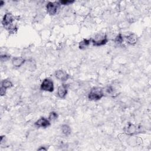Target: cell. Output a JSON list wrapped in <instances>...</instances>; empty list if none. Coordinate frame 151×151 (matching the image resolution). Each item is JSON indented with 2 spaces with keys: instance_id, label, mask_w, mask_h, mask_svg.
<instances>
[{
  "instance_id": "19",
  "label": "cell",
  "mask_w": 151,
  "mask_h": 151,
  "mask_svg": "<svg viewBox=\"0 0 151 151\" xmlns=\"http://www.w3.org/2000/svg\"><path fill=\"white\" fill-rule=\"evenodd\" d=\"M10 58V57L6 54L1 55V60L2 61H6L9 60Z\"/></svg>"
},
{
  "instance_id": "15",
  "label": "cell",
  "mask_w": 151,
  "mask_h": 151,
  "mask_svg": "<svg viewBox=\"0 0 151 151\" xmlns=\"http://www.w3.org/2000/svg\"><path fill=\"white\" fill-rule=\"evenodd\" d=\"M103 91H104V90H103ZM104 92H105V93L108 95H109L110 96H112V97H113L115 95H116V90L112 86H109V87L106 88Z\"/></svg>"
},
{
  "instance_id": "20",
  "label": "cell",
  "mask_w": 151,
  "mask_h": 151,
  "mask_svg": "<svg viewBox=\"0 0 151 151\" xmlns=\"http://www.w3.org/2000/svg\"><path fill=\"white\" fill-rule=\"evenodd\" d=\"M6 90H7V89H6L5 88H4L3 87H1V89H0V94H1V96H3L6 95Z\"/></svg>"
},
{
  "instance_id": "22",
  "label": "cell",
  "mask_w": 151,
  "mask_h": 151,
  "mask_svg": "<svg viewBox=\"0 0 151 151\" xmlns=\"http://www.w3.org/2000/svg\"><path fill=\"white\" fill-rule=\"evenodd\" d=\"M5 4V3L3 1H1V4H0V6L1 7H2V6H3V5Z\"/></svg>"
},
{
  "instance_id": "3",
  "label": "cell",
  "mask_w": 151,
  "mask_h": 151,
  "mask_svg": "<svg viewBox=\"0 0 151 151\" xmlns=\"http://www.w3.org/2000/svg\"><path fill=\"white\" fill-rule=\"evenodd\" d=\"M142 127L140 126L136 125L131 123H128L127 125L124 127L123 131L126 135L132 136L138 133H140L142 132Z\"/></svg>"
},
{
  "instance_id": "9",
  "label": "cell",
  "mask_w": 151,
  "mask_h": 151,
  "mask_svg": "<svg viewBox=\"0 0 151 151\" xmlns=\"http://www.w3.org/2000/svg\"><path fill=\"white\" fill-rule=\"evenodd\" d=\"M68 86V85L63 84L58 87L57 90V95L60 99H65L67 94Z\"/></svg>"
},
{
  "instance_id": "12",
  "label": "cell",
  "mask_w": 151,
  "mask_h": 151,
  "mask_svg": "<svg viewBox=\"0 0 151 151\" xmlns=\"http://www.w3.org/2000/svg\"><path fill=\"white\" fill-rule=\"evenodd\" d=\"M91 43V39H84L81 41L79 44V48L80 50L86 49Z\"/></svg>"
},
{
  "instance_id": "10",
  "label": "cell",
  "mask_w": 151,
  "mask_h": 151,
  "mask_svg": "<svg viewBox=\"0 0 151 151\" xmlns=\"http://www.w3.org/2000/svg\"><path fill=\"white\" fill-rule=\"evenodd\" d=\"M12 64L16 67H20L26 62V60L22 57H15L12 58Z\"/></svg>"
},
{
  "instance_id": "17",
  "label": "cell",
  "mask_w": 151,
  "mask_h": 151,
  "mask_svg": "<svg viewBox=\"0 0 151 151\" xmlns=\"http://www.w3.org/2000/svg\"><path fill=\"white\" fill-rule=\"evenodd\" d=\"M57 118H58L57 113L56 112H51L49 114L48 119L50 120H54L57 119Z\"/></svg>"
},
{
  "instance_id": "7",
  "label": "cell",
  "mask_w": 151,
  "mask_h": 151,
  "mask_svg": "<svg viewBox=\"0 0 151 151\" xmlns=\"http://www.w3.org/2000/svg\"><path fill=\"white\" fill-rule=\"evenodd\" d=\"M55 77L61 82H66L70 78L69 74L63 70H58L55 72Z\"/></svg>"
},
{
  "instance_id": "8",
  "label": "cell",
  "mask_w": 151,
  "mask_h": 151,
  "mask_svg": "<svg viewBox=\"0 0 151 151\" xmlns=\"http://www.w3.org/2000/svg\"><path fill=\"white\" fill-rule=\"evenodd\" d=\"M35 126L37 127H43V128H46L50 126L51 123L50 121L48 119H47L46 118H41L39 119H38L36 122H35Z\"/></svg>"
},
{
  "instance_id": "14",
  "label": "cell",
  "mask_w": 151,
  "mask_h": 151,
  "mask_svg": "<svg viewBox=\"0 0 151 151\" xmlns=\"http://www.w3.org/2000/svg\"><path fill=\"white\" fill-rule=\"evenodd\" d=\"M13 86V83L10 80H4L1 82V87L5 88L6 89H8L11 88Z\"/></svg>"
},
{
  "instance_id": "18",
  "label": "cell",
  "mask_w": 151,
  "mask_h": 151,
  "mask_svg": "<svg viewBox=\"0 0 151 151\" xmlns=\"http://www.w3.org/2000/svg\"><path fill=\"white\" fill-rule=\"evenodd\" d=\"M74 1H69V0H63V1H60L59 3L61 5L63 6H68L70 4H71L74 3Z\"/></svg>"
},
{
  "instance_id": "2",
  "label": "cell",
  "mask_w": 151,
  "mask_h": 151,
  "mask_svg": "<svg viewBox=\"0 0 151 151\" xmlns=\"http://www.w3.org/2000/svg\"><path fill=\"white\" fill-rule=\"evenodd\" d=\"M108 42L107 35L104 33H99L96 34L94 38L91 39V43L96 47L102 46Z\"/></svg>"
},
{
  "instance_id": "4",
  "label": "cell",
  "mask_w": 151,
  "mask_h": 151,
  "mask_svg": "<svg viewBox=\"0 0 151 151\" xmlns=\"http://www.w3.org/2000/svg\"><path fill=\"white\" fill-rule=\"evenodd\" d=\"M14 21V17L13 15L11 13H6L3 19L2 24L4 26V27L9 29L10 31L14 30V27H13V23Z\"/></svg>"
},
{
  "instance_id": "13",
  "label": "cell",
  "mask_w": 151,
  "mask_h": 151,
  "mask_svg": "<svg viewBox=\"0 0 151 151\" xmlns=\"http://www.w3.org/2000/svg\"><path fill=\"white\" fill-rule=\"evenodd\" d=\"M61 131H62V133L65 136H69L71 134V130L70 127L68 125H66V124L62 125Z\"/></svg>"
},
{
  "instance_id": "6",
  "label": "cell",
  "mask_w": 151,
  "mask_h": 151,
  "mask_svg": "<svg viewBox=\"0 0 151 151\" xmlns=\"http://www.w3.org/2000/svg\"><path fill=\"white\" fill-rule=\"evenodd\" d=\"M60 5L59 2H48L46 6L47 13L51 16L55 15L60 8Z\"/></svg>"
},
{
  "instance_id": "16",
  "label": "cell",
  "mask_w": 151,
  "mask_h": 151,
  "mask_svg": "<svg viewBox=\"0 0 151 151\" xmlns=\"http://www.w3.org/2000/svg\"><path fill=\"white\" fill-rule=\"evenodd\" d=\"M123 37L121 34H118L115 39V43L118 45L121 44L123 43Z\"/></svg>"
},
{
  "instance_id": "1",
  "label": "cell",
  "mask_w": 151,
  "mask_h": 151,
  "mask_svg": "<svg viewBox=\"0 0 151 151\" xmlns=\"http://www.w3.org/2000/svg\"><path fill=\"white\" fill-rule=\"evenodd\" d=\"M104 91L102 88L99 87L93 88L88 95V98L92 101L100 100L104 96Z\"/></svg>"
},
{
  "instance_id": "5",
  "label": "cell",
  "mask_w": 151,
  "mask_h": 151,
  "mask_svg": "<svg viewBox=\"0 0 151 151\" xmlns=\"http://www.w3.org/2000/svg\"><path fill=\"white\" fill-rule=\"evenodd\" d=\"M40 89L43 91L53 92L54 89L53 82L50 79H45L41 84Z\"/></svg>"
},
{
  "instance_id": "21",
  "label": "cell",
  "mask_w": 151,
  "mask_h": 151,
  "mask_svg": "<svg viewBox=\"0 0 151 151\" xmlns=\"http://www.w3.org/2000/svg\"><path fill=\"white\" fill-rule=\"evenodd\" d=\"M47 149L46 147H44V146H41V147H40L39 149H38V150H46Z\"/></svg>"
},
{
  "instance_id": "11",
  "label": "cell",
  "mask_w": 151,
  "mask_h": 151,
  "mask_svg": "<svg viewBox=\"0 0 151 151\" xmlns=\"http://www.w3.org/2000/svg\"><path fill=\"white\" fill-rule=\"evenodd\" d=\"M126 40L129 44L135 45L137 41V36L135 33H130L125 37Z\"/></svg>"
}]
</instances>
